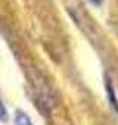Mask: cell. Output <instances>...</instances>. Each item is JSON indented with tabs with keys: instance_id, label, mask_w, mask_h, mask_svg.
<instances>
[{
	"instance_id": "2",
	"label": "cell",
	"mask_w": 118,
	"mask_h": 125,
	"mask_svg": "<svg viewBox=\"0 0 118 125\" xmlns=\"http://www.w3.org/2000/svg\"><path fill=\"white\" fill-rule=\"evenodd\" d=\"M15 124L16 125H34L33 121L30 119V116L27 113H24L22 110H18L15 115Z\"/></svg>"
},
{
	"instance_id": "1",
	"label": "cell",
	"mask_w": 118,
	"mask_h": 125,
	"mask_svg": "<svg viewBox=\"0 0 118 125\" xmlns=\"http://www.w3.org/2000/svg\"><path fill=\"white\" fill-rule=\"evenodd\" d=\"M105 87H106L108 100H109L111 106L114 107V110L118 113V99H117V94H115V90H114V85H112L111 78H105Z\"/></svg>"
},
{
	"instance_id": "4",
	"label": "cell",
	"mask_w": 118,
	"mask_h": 125,
	"mask_svg": "<svg viewBox=\"0 0 118 125\" xmlns=\"http://www.w3.org/2000/svg\"><path fill=\"white\" fill-rule=\"evenodd\" d=\"M89 2H90L92 5H94V6H99V5L103 2V0H89Z\"/></svg>"
},
{
	"instance_id": "3",
	"label": "cell",
	"mask_w": 118,
	"mask_h": 125,
	"mask_svg": "<svg viewBox=\"0 0 118 125\" xmlns=\"http://www.w3.org/2000/svg\"><path fill=\"white\" fill-rule=\"evenodd\" d=\"M0 121H8V110L0 100Z\"/></svg>"
}]
</instances>
